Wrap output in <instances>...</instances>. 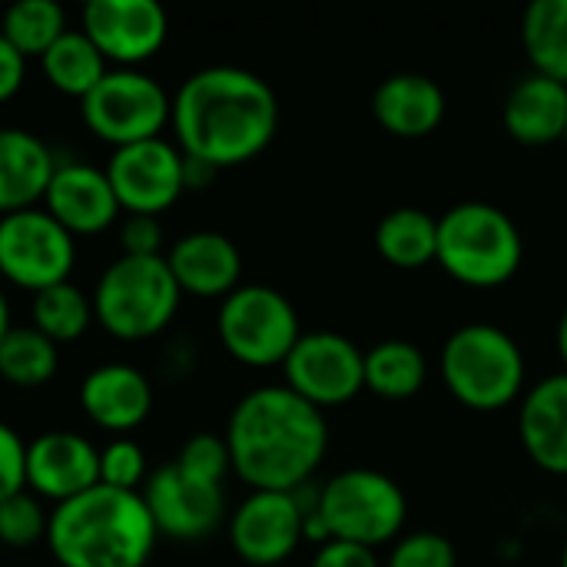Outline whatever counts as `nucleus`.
Returning <instances> with one entry per match:
<instances>
[{"instance_id":"1","label":"nucleus","mask_w":567,"mask_h":567,"mask_svg":"<svg viewBox=\"0 0 567 567\" xmlns=\"http://www.w3.org/2000/svg\"><path fill=\"white\" fill-rule=\"evenodd\" d=\"M169 126L183 156L233 169L256 159L279 130L276 90L243 66H203L173 93Z\"/></svg>"},{"instance_id":"2","label":"nucleus","mask_w":567,"mask_h":567,"mask_svg":"<svg viewBox=\"0 0 567 567\" xmlns=\"http://www.w3.org/2000/svg\"><path fill=\"white\" fill-rule=\"evenodd\" d=\"M233 472L252 492H299L312 482L329 452L326 412L289 385L246 392L226 425Z\"/></svg>"},{"instance_id":"3","label":"nucleus","mask_w":567,"mask_h":567,"mask_svg":"<svg viewBox=\"0 0 567 567\" xmlns=\"http://www.w3.org/2000/svg\"><path fill=\"white\" fill-rule=\"evenodd\" d=\"M156 542L140 492L93 485L50 512L47 545L60 567H146Z\"/></svg>"},{"instance_id":"4","label":"nucleus","mask_w":567,"mask_h":567,"mask_svg":"<svg viewBox=\"0 0 567 567\" xmlns=\"http://www.w3.org/2000/svg\"><path fill=\"white\" fill-rule=\"evenodd\" d=\"M302 498V495H299ZM306 538L352 542L362 548L395 545L405 535L409 498L402 485L375 468L336 472L306 505Z\"/></svg>"},{"instance_id":"5","label":"nucleus","mask_w":567,"mask_h":567,"mask_svg":"<svg viewBox=\"0 0 567 567\" xmlns=\"http://www.w3.org/2000/svg\"><path fill=\"white\" fill-rule=\"evenodd\" d=\"M525 259L518 223L495 203L465 199L439 216L435 262L462 286L495 289L515 279Z\"/></svg>"},{"instance_id":"6","label":"nucleus","mask_w":567,"mask_h":567,"mask_svg":"<svg viewBox=\"0 0 567 567\" xmlns=\"http://www.w3.org/2000/svg\"><path fill=\"white\" fill-rule=\"evenodd\" d=\"M442 382L472 412H502L525 395V352L492 322H465L442 346Z\"/></svg>"},{"instance_id":"7","label":"nucleus","mask_w":567,"mask_h":567,"mask_svg":"<svg viewBox=\"0 0 567 567\" xmlns=\"http://www.w3.org/2000/svg\"><path fill=\"white\" fill-rule=\"evenodd\" d=\"M179 299L166 256H120L96 279L93 316L113 339L143 342L176 319Z\"/></svg>"},{"instance_id":"8","label":"nucleus","mask_w":567,"mask_h":567,"mask_svg":"<svg viewBox=\"0 0 567 567\" xmlns=\"http://www.w3.org/2000/svg\"><path fill=\"white\" fill-rule=\"evenodd\" d=\"M216 332L223 349L252 369L282 365L302 336V322L289 296L272 286L249 282L219 302Z\"/></svg>"},{"instance_id":"9","label":"nucleus","mask_w":567,"mask_h":567,"mask_svg":"<svg viewBox=\"0 0 567 567\" xmlns=\"http://www.w3.org/2000/svg\"><path fill=\"white\" fill-rule=\"evenodd\" d=\"M173 96L143 70H106V76L80 100L86 130L113 150L156 140L169 126Z\"/></svg>"},{"instance_id":"10","label":"nucleus","mask_w":567,"mask_h":567,"mask_svg":"<svg viewBox=\"0 0 567 567\" xmlns=\"http://www.w3.org/2000/svg\"><path fill=\"white\" fill-rule=\"evenodd\" d=\"M76 266V239L47 213L23 209L0 216V276L27 292L70 282Z\"/></svg>"},{"instance_id":"11","label":"nucleus","mask_w":567,"mask_h":567,"mask_svg":"<svg viewBox=\"0 0 567 567\" xmlns=\"http://www.w3.org/2000/svg\"><path fill=\"white\" fill-rule=\"evenodd\" d=\"M282 375L299 399L316 409L349 405L365 389V352L342 332H302L282 362Z\"/></svg>"},{"instance_id":"12","label":"nucleus","mask_w":567,"mask_h":567,"mask_svg":"<svg viewBox=\"0 0 567 567\" xmlns=\"http://www.w3.org/2000/svg\"><path fill=\"white\" fill-rule=\"evenodd\" d=\"M183 150L163 136L113 150L106 163L120 209L130 216H159L186 193Z\"/></svg>"},{"instance_id":"13","label":"nucleus","mask_w":567,"mask_h":567,"mask_svg":"<svg viewBox=\"0 0 567 567\" xmlns=\"http://www.w3.org/2000/svg\"><path fill=\"white\" fill-rule=\"evenodd\" d=\"M306 538L299 492H249L229 515V545L252 567H276Z\"/></svg>"},{"instance_id":"14","label":"nucleus","mask_w":567,"mask_h":567,"mask_svg":"<svg viewBox=\"0 0 567 567\" xmlns=\"http://www.w3.org/2000/svg\"><path fill=\"white\" fill-rule=\"evenodd\" d=\"M140 495L150 508L159 538L203 542L226 518V488L186 475L176 462L156 468Z\"/></svg>"},{"instance_id":"15","label":"nucleus","mask_w":567,"mask_h":567,"mask_svg":"<svg viewBox=\"0 0 567 567\" xmlns=\"http://www.w3.org/2000/svg\"><path fill=\"white\" fill-rule=\"evenodd\" d=\"M83 33L116 70H140L166 43L169 20L156 0H90Z\"/></svg>"},{"instance_id":"16","label":"nucleus","mask_w":567,"mask_h":567,"mask_svg":"<svg viewBox=\"0 0 567 567\" xmlns=\"http://www.w3.org/2000/svg\"><path fill=\"white\" fill-rule=\"evenodd\" d=\"M100 485V449L76 432L53 429L27 442V488L63 505Z\"/></svg>"},{"instance_id":"17","label":"nucleus","mask_w":567,"mask_h":567,"mask_svg":"<svg viewBox=\"0 0 567 567\" xmlns=\"http://www.w3.org/2000/svg\"><path fill=\"white\" fill-rule=\"evenodd\" d=\"M43 209L76 239L96 236L120 219V199L110 186L106 169L93 163H56L43 196Z\"/></svg>"},{"instance_id":"18","label":"nucleus","mask_w":567,"mask_h":567,"mask_svg":"<svg viewBox=\"0 0 567 567\" xmlns=\"http://www.w3.org/2000/svg\"><path fill=\"white\" fill-rule=\"evenodd\" d=\"M80 409L96 429L120 439V435L136 432L150 419L153 385L136 365L106 362V365H96L83 375Z\"/></svg>"},{"instance_id":"19","label":"nucleus","mask_w":567,"mask_h":567,"mask_svg":"<svg viewBox=\"0 0 567 567\" xmlns=\"http://www.w3.org/2000/svg\"><path fill=\"white\" fill-rule=\"evenodd\" d=\"M166 266L183 296L226 299L243 286V252L216 229H196L176 239L166 252Z\"/></svg>"},{"instance_id":"20","label":"nucleus","mask_w":567,"mask_h":567,"mask_svg":"<svg viewBox=\"0 0 567 567\" xmlns=\"http://www.w3.org/2000/svg\"><path fill=\"white\" fill-rule=\"evenodd\" d=\"M518 439L538 468L567 475V372L545 375L522 395Z\"/></svg>"},{"instance_id":"21","label":"nucleus","mask_w":567,"mask_h":567,"mask_svg":"<svg viewBox=\"0 0 567 567\" xmlns=\"http://www.w3.org/2000/svg\"><path fill=\"white\" fill-rule=\"evenodd\" d=\"M445 90L425 73H392L372 93V116L399 140H422L445 120Z\"/></svg>"},{"instance_id":"22","label":"nucleus","mask_w":567,"mask_h":567,"mask_svg":"<svg viewBox=\"0 0 567 567\" xmlns=\"http://www.w3.org/2000/svg\"><path fill=\"white\" fill-rule=\"evenodd\" d=\"M502 123L508 136L525 146H548L565 140L567 83L528 70L508 90L502 106Z\"/></svg>"},{"instance_id":"23","label":"nucleus","mask_w":567,"mask_h":567,"mask_svg":"<svg viewBox=\"0 0 567 567\" xmlns=\"http://www.w3.org/2000/svg\"><path fill=\"white\" fill-rule=\"evenodd\" d=\"M53 150L30 130H0V216L33 209L53 179Z\"/></svg>"},{"instance_id":"24","label":"nucleus","mask_w":567,"mask_h":567,"mask_svg":"<svg viewBox=\"0 0 567 567\" xmlns=\"http://www.w3.org/2000/svg\"><path fill=\"white\" fill-rule=\"evenodd\" d=\"M429 379L425 352L409 339H382L365 349V389L385 402H405L422 392Z\"/></svg>"},{"instance_id":"25","label":"nucleus","mask_w":567,"mask_h":567,"mask_svg":"<svg viewBox=\"0 0 567 567\" xmlns=\"http://www.w3.org/2000/svg\"><path fill=\"white\" fill-rule=\"evenodd\" d=\"M375 249L395 269H422L435 262L439 219L419 206H399L375 226Z\"/></svg>"},{"instance_id":"26","label":"nucleus","mask_w":567,"mask_h":567,"mask_svg":"<svg viewBox=\"0 0 567 567\" xmlns=\"http://www.w3.org/2000/svg\"><path fill=\"white\" fill-rule=\"evenodd\" d=\"M40 70L53 90H60L63 96L83 100L106 76V60L83 30H66L40 56Z\"/></svg>"},{"instance_id":"27","label":"nucleus","mask_w":567,"mask_h":567,"mask_svg":"<svg viewBox=\"0 0 567 567\" xmlns=\"http://www.w3.org/2000/svg\"><path fill=\"white\" fill-rule=\"evenodd\" d=\"M522 43L535 73L567 83V0H532L522 20Z\"/></svg>"},{"instance_id":"28","label":"nucleus","mask_w":567,"mask_h":567,"mask_svg":"<svg viewBox=\"0 0 567 567\" xmlns=\"http://www.w3.org/2000/svg\"><path fill=\"white\" fill-rule=\"evenodd\" d=\"M30 316H33V329L43 332L53 346L76 342L80 336H86L90 322H96L93 296H86L73 282H60V286L37 292Z\"/></svg>"},{"instance_id":"29","label":"nucleus","mask_w":567,"mask_h":567,"mask_svg":"<svg viewBox=\"0 0 567 567\" xmlns=\"http://www.w3.org/2000/svg\"><path fill=\"white\" fill-rule=\"evenodd\" d=\"M66 30V13L56 0H20L3 13L0 23V33L23 60H40Z\"/></svg>"},{"instance_id":"30","label":"nucleus","mask_w":567,"mask_h":567,"mask_svg":"<svg viewBox=\"0 0 567 567\" xmlns=\"http://www.w3.org/2000/svg\"><path fill=\"white\" fill-rule=\"evenodd\" d=\"M56 365H60L56 346L33 326L10 329L7 339L0 342V379L17 389L47 385L56 375Z\"/></svg>"},{"instance_id":"31","label":"nucleus","mask_w":567,"mask_h":567,"mask_svg":"<svg viewBox=\"0 0 567 567\" xmlns=\"http://www.w3.org/2000/svg\"><path fill=\"white\" fill-rule=\"evenodd\" d=\"M47 528H50V515L33 492H20L0 502V545L30 548L37 542H47Z\"/></svg>"},{"instance_id":"32","label":"nucleus","mask_w":567,"mask_h":567,"mask_svg":"<svg viewBox=\"0 0 567 567\" xmlns=\"http://www.w3.org/2000/svg\"><path fill=\"white\" fill-rule=\"evenodd\" d=\"M146 478H150L146 455L130 435H120L100 449V485H110L120 492H143Z\"/></svg>"},{"instance_id":"33","label":"nucleus","mask_w":567,"mask_h":567,"mask_svg":"<svg viewBox=\"0 0 567 567\" xmlns=\"http://www.w3.org/2000/svg\"><path fill=\"white\" fill-rule=\"evenodd\" d=\"M176 465L186 475H193L199 482H213V485H223L226 475L233 472L229 445L223 435H213V432H199V435L186 439L176 455Z\"/></svg>"},{"instance_id":"34","label":"nucleus","mask_w":567,"mask_h":567,"mask_svg":"<svg viewBox=\"0 0 567 567\" xmlns=\"http://www.w3.org/2000/svg\"><path fill=\"white\" fill-rule=\"evenodd\" d=\"M385 567H458V551L439 532H405L392 545Z\"/></svg>"},{"instance_id":"35","label":"nucleus","mask_w":567,"mask_h":567,"mask_svg":"<svg viewBox=\"0 0 567 567\" xmlns=\"http://www.w3.org/2000/svg\"><path fill=\"white\" fill-rule=\"evenodd\" d=\"M27 492V442L0 422V502Z\"/></svg>"},{"instance_id":"36","label":"nucleus","mask_w":567,"mask_h":567,"mask_svg":"<svg viewBox=\"0 0 567 567\" xmlns=\"http://www.w3.org/2000/svg\"><path fill=\"white\" fill-rule=\"evenodd\" d=\"M120 249L123 256H163V226L159 216H126L120 226Z\"/></svg>"},{"instance_id":"37","label":"nucleus","mask_w":567,"mask_h":567,"mask_svg":"<svg viewBox=\"0 0 567 567\" xmlns=\"http://www.w3.org/2000/svg\"><path fill=\"white\" fill-rule=\"evenodd\" d=\"M309 567H382V561L375 558L372 548H362V545H352V542H322L312 565Z\"/></svg>"},{"instance_id":"38","label":"nucleus","mask_w":567,"mask_h":567,"mask_svg":"<svg viewBox=\"0 0 567 567\" xmlns=\"http://www.w3.org/2000/svg\"><path fill=\"white\" fill-rule=\"evenodd\" d=\"M23 80H27V60L0 33V103L13 100L20 93Z\"/></svg>"},{"instance_id":"39","label":"nucleus","mask_w":567,"mask_h":567,"mask_svg":"<svg viewBox=\"0 0 567 567\" xmlns=\"http://www.w3.org/2000/svg\"><path fill=\"white\" fill-rule=\"evenodd\" d=\"M183 159H186V163H183L186 189H203V186H209V179L216 176V169L206 166V163H199V159H189V156H183Z\"/></svg>"},{"instance_id":"40","label":"nucleus","mask_w":567,"mask_h":567,"mask_svg":"<svg viewBox=\"0 0 567 567\" xmlns=\"http://www.w3.org/2000/svg\"><path fill=\"white\" fill-rule=\"evenodd\" d=\"M555 346H558V355H561L567 372V306L565 312H561V319H558V329H555Z\"/></svg>"},{"instance_id":"41","label":"nucleus","mask_w":567,"mask_h":567,"mask_svg":"<svg viewBox=\"0 0 567 567\" xmlns=\"http://www.w3.org/2000/svg\"><path fill=\"white\" fill-rule=\"evenodd\" d=\"M10 329H13V326H10V302H7V296H3V289H0V342L7 339Z\"/></svg>"},{"instance_id":"42","label":"nucleus","mask_w":567,"mask_h":567,"mask_svg":"<svg viewBox=\"0 0 567 567\" xmlns=\"http://www.w3.org/2000/svg\"><path fill=\"white\" fill-rule=\"evenodd\" d=\"M558 567H567V542L565 548H561V561H558Z\"/></svg>"},{"instance_id":"43","label":"nucleus","mask_w":567,"mask_h":567,"mask_svg":"<svg viewBox=\"0 0 567 567\" xmlns=\"http://www.w3.org/2000/svg\"><path fill=\"white\" fill-rule=\"evenodd\" d=\"M565 140H567V130H565Z\"/></svg>"}]
</instances>
